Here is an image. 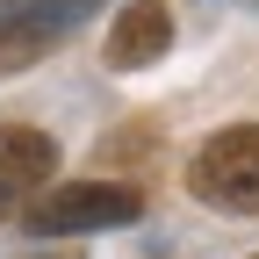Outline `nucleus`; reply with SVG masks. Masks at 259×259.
I'll use <instances>...</instances> for the list:
<instances>
[{"label":"nucleus","instance_id":"2","mask_svg":"<svg viewBox=\"0 0 259 259\" xmlns=\"http://www.w3.org/2000/svg\"><path fill=\"white\" fill-rule=\"evenodd\" d=\"M144 194L122 180H72V187H44L36 202L22 209L29 238H72V231H115V223H137Z\"/></svg>","mask_w":259,"mask_h":259},{"label":"nucleus","instance_id":"1","mask_svg":"<svg viewBox=\"0 0 259 259\" xmlns=\"http://www.w3.org/2000/svg\"><path fill=\"white\" fill-rule=\"evenodd\" d=\"M194 202H209L216 216H259V122H231L194 151L187 166Z\"/></svg>","mask_w":259,"mask_h":259},{"label":"nucleus","instance_id":"5","mask_svg":"<svg viewBox=\"0 0 259 259\" xmlns=\"http://www.w3.org/2000/svg\"><path fill=\"white\" fill-rule=\"evenodd\" d=\"M166 51H173V15L158 8V0H130L108 22V65L115 72H137V65L166 58Z\"/></svg>","mask_w":259,"mask_h":259},{"label":"nucleus","instance_id":"3","mask_svg":"<svg viewBox=\"0 0 259 259\" xmlns=\"http://www.w3.org/2000/svg\"><path fill=\"white\" fill-rule=\"evenodd\" d=\"M58 173V137L29 122H0V223H22V209L36 202Z\"/></svg>","mask_w":259,"mask_h":259},{"label":"nucleus","instance_id":"4","mask_svg":"<svg viewBox=\"0 0 259 259\" xmlns=\"http://www.w3.org/2000/svg\"><path fill=\"white\" fill-rule=\"evenodd\" d=\"M79 15H94V0H0V65H22L65 44V29Z\"/></svg>","mask_w":259,"mask_h":259}]
</instances>
